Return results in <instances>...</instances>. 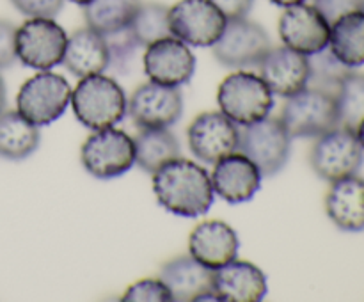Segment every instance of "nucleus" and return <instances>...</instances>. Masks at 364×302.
I'll use <instances>...</instances> for the list:
<instances>
[{"instance_id":"nucleus-19","label":"nucleus","mask_w":364,"mask_h":302,"mask_svg":"<svg viewBox=\"0 0 364 302\" xmlns=\"http://www.w3.org/2000/svg\"><path fill=\"white\" fill-rule=\"evenodd\" d=\"M240 240L230 224L224 220H205L192 230L188 252L201 265L215 270L237 258Z\"/></svg>"},{"instance_id":"nucleus-25","label":"nucleus","mask_w":364,"mask_h":302,"mask_svg":"<svg viewBox=\"0 0 364 302\" xmlns=\"http://www.w3.org/2000/svg\"><path fill=\"white\" fill-rule=\"evenodd\" d=\"M135 163L146 173H155L167 160L180 156V144L169 128H141L134 139Z\"/></svg>"},{"instance_id":"nucleus-29","label":"nucleus","mask_w":364,"mask_h":302,"mask_svg":"<svg viewBox=\"0 0 364 302\" xmlns=\"http://www.w3.org/2000/svg\"><path fill=\"white\" fill-rule=\"evenodd\" d=\"M309 60V87L322 89V91L333 92L336 95L338 87L343 82V78L347 77L352 71V68L345 66L333 52L331 48L320 50V52L308 55Z\"/></svg>"},{"instance_id":"nucleus-8","label":"nucleus","mask_w":364,"mask_h":302,"mask_svg":"<svg viewBox=\"0 0 364 302\" xmlns=\"http://www.w3.org/2000/svg\"><path fill=\"white\" fill-rule=\"evenodd\" d=\"M70 102L71 87L66 78L46 70L21 85L16 96V109L36 126H45L59 119Z\"/></svg>"},{"instance_id":"nucleus-12","label":"nucleus","mask_w":364,"mask_h":302,"mask_svg":"<svg viewBox=\"0 0 364 302\" xmlns=\"http://www.w3.org/2000/svg\"><path fill=\"white\" fill-rule=\"evenodd\" d=\"M187 137L196 158L205 163H215L238 151L240 130L223 112H203L191 123Z\"/></svg>"},{"instance_id":"nucleus-16","label":"nucleus","mask_w":364,"mask_h":302,"mask_svg":"<svg viewBox=\"0 0 364 302\" xmlns=\"http://www.w3.org/2000/svg\"><path fill=\"white\" fill-rule=\"evenodd\" d=\"M258 70L270 91L283 98L297 95L309 84L308 55L290 50L288 46L270 48L258 64Z\"/></svg>"},{"instance_id":"nucleus-20","label":"nucleus","mask_w":364,"mask_h":302,"mask_svg":"<svg viewBox=\"0 0 364 302\" xmlns=\"http://www.w3.org/2000/svg\"><path fill=\"white\" fill-rule=\"evenodd\" d=\"M160 279L167 284L173 301L192 302L215 298L213 270L188 256H176L162 266ZM217 301V298H215Z\"/></svg>"},{"instance_id":"nucleus-30","label":"nucleus","mask_w":364,"mask_h":302,"mask_svg":"<svg viewBox=\"0 0 364 302\" xmlns=\"http://www.w3.org/2000/svg\"><path fill=\"white\" fill-rule=\"evenodd\" d=\"M103 38H105L107 46H109V68L116 70L117 73H124V71L130 68L132 59H134L135 55V50L141 45L135 41V38L132 36L128 27L121 28V31L117 32H112V34H105Z\"/></svg>"},{"instance_id":"nucleus-28","label":"nucleus","mask_w":364,"mask_h":302,"mask_svg":"<svg viewBox=\"0 0 364 302\" xmlns=\"http://www.w3.org/2000/svg\"><path fill=\"white\" fill-rule=\"evenodd\" d=\"M334 96L340 114V126L355 131L364 119V75L350 71Z\"/></svg>"},{"instance_id":"nucleus-4","label":"nucleus","mask_w":364,"mask_h":302,"mask_svg":"<svg viewBox=\"0 0 364 302\" xmlns=\"http://www.w3.org/2000/svg\"><path fill=\"white\" fill-rule=\"evenodd\" d=\"M217 102L224 116L245 126L269 116L274 107V92L259 75L237 71L219 85Z\"/></svg>"},{"instance_id":"nucleus-37","label":"nucleus","mask_w":364,"mask_h":302,"mask_svg":"<svg viewBox=\"0 0 364 302\" xmlns=\"http://www.w3.org/2000/svg\"><path fill=\"white\" fill-rule=\"evenodd\" d=\"M6 109V85H4L2 77H0V112Z\"/></svg>"},{"instance_id":"nucleus-23","label":"nucleus","mask_w":364,"mask_h":302,"mask_svg":"<svg viewBox=\"0 0 364 302\" xmlns=\"http://www.w3.org/2000/svg\"><path fill=\"white\" fill-rule=\"evenodd\" d=\"M329 48L345 66H364V11H352L331 23Z\"/></svg>"},{"instance_id":"nucleus-1","label":"nucleus","mask_w":364,"mask_h":302,"mask_svg":"<svg viewBox=\"0 0 364 302\" xmlns=\"http://www.w3.org/2000/svg\"><path fill=\"white\" fill-rule=\"evenodd\" d=\"M153 190L167 212L188 219L208 212L215 198L205 167L181 156L167 160L153 173Z\"/></svg>"},{"instance_id":"nucleus-18","label":"nucleus","mask_w":364,"mask_h":302,"mask_svg":"<svg viewBox=\"0 0 364 302\" xmlns=\"http://www.w3.org/2000/svg\"><path fill=\"white\" fill-rule=\"evenodd\" d=\"M267 291V276L255 263L235 258L213 270V295L217 301L259 302Z\"/></svg>"},{"instance_id":"nucleus-24","label":"nucleus","mask_w":364,"mask_h":302,"mask_svg":"<svg viewBox=\"0 0 364 302\" xmlns=\"http://www.w3.org/2000/svg\"><path fill=\"white\" fill-rule=\"evenodd\" d=\"M39 146V130L18 110L0 112V156L23 160Z\"/></svg>"},{"instance_id":"nucleus-3","label":"nucleus","mask_w":364,"mask_h":302,"mask_svg":"<svg viewBox=\"0 0 364 302\" xmlns=\"http://www.w3.org/2000/svg\"><path fill=\"white\" fill-rule=\"evenodd\" d=\"M291 139H316L340 126L336 96L316 87H306L287 98L281 114Z\"/></svg>"},{"instance_id":"nucleus-34","label":"nucleus","mask_w":364,"mask_h":302,"mask_svg":"<svg viewBox=\"0 0 364 302\" xmlns=\"http://www.w3.org/2000/svg\"><path fill=\"white\" fill-rule=\"evenodd\" d=\"M14 38H16L14 25L0 20V70L13 66L14 60L18 59Z\"/></svg>"},{"instance_id":"nucleus-14","label":"nucleus","mask_w":364,"mask_h":302,"mask_svg":"<svg viewBox=\"0 0 364 302\" xmlns=\"http://www.w3.org/2000/svg\"><path fill=\"white\" fill-rule=\"evenodd\" d=\"M279 36L290 50L313 55L329 46L331 23L315 6L295 4L281 14Z\"/></svg>"},{"instance_id":"nucleus-15","label":"nucleus","mask_w":364,"mask_h":302,"mask_svg":"<svg viewBox=\"0 0 364 302\" xmlns=\"http://www.w3.org/2000/svg\"><path fill=\"white\" fill-rule=\"evenodd\" d=\"M144 71L149 80L171 87L188 84L196 71V57L181 39L174 36L146 46Z\"/></svg>"},{"instance_id":"nucleus-6","label":"nucleus","mask_w":364,"mask_h":302,"mask_svg":"<svg viewBox=\"0 0 364 302\" xmlns=\"http://www.w3.org/2000/svg\"><path fill=\"white\" fill-rule=\"evenodd\" d=\"M291 135L277 117H263L262 121L240 128L238 151L251 158L262 176H274L288 162Z\"/></svg>"},{"instance_id":"nucleus-22","label":"nucleus","mask_w":364,"mask_h":302,"mask_svg":"<svg viewBox=\"0 0 364 302\" xmlns=\"http://www.w3.org/2000/svg\"><path fill=\"white\" fill-rule=\"evenodd\" d=\"M110 55L105 38L92 28H78L68 38L63 64L78 78L100 75L109 68Z\"/></svg>"},{"instance_id":"nucleus-39","label":"nucleus","mask_w":364,"mask_h":302,"mask_svg":"<svg viewBox=\"0 0 364 302\" xmlns=\"http://www.w3.org/2000/svg\"><path fill=\"white\" fill-rule=\"evenodd\" d=\"M71 2L78 4V6H85V4H89V2H91V0H71Z\"/></svg>"},{"instance_id":"nucleus-7","label":"nucleus","mask_w":364,"mask_h":302,"mask_svg":"<svg viewBox=\"0 0 364 302\" xmlns=\"http://www.w3.org/2000/svg\"><path fill=\"white\" fill-rule=\"evenodd\" d=\"M309 162L322 180L333 183L359 173L364 162V149L354 130L336 126L315 139Z\"/></svg>"},{"instance_id":"nucleus-21","label":"nucleus","mask_w":364,"mask_h":302,"mask_svg":"<svg viewBox=\"0 0 364 302\" xmlns=\"http://www.w3.org/2000/svg\"><path fill=\"white\" fill-rule=\"evenodd\" d=\"M326 210L340 230L350 233L364 231V178L352 174L333 181L327 192Z\"/></svg>"},{"instance_id":"nucleus-13","label":"nucleus","mask_w":364,"mask_h":302,"mask_svg":"<svg viewBox=\"0 0 364 302\" xmlns=\"http://www.w3.org/2000/svg\"><path fill=\"white\" fill-rule=\"evenodd\" d=\"M128 112L139 128H169L183 112V96L171 85L146 82L128 102Z\"/></svg>"},{"instance_id":"nucleus-32","label":"nucleus","mask_w":364,"mask_h":302,"mask_svg":"<svg viewBox=\"0 0 364 302\" xmlns=\"http://www.w3.org/2000/svg\"><path fill=\"white\" fill-rule=\"evenodd\" d=\"M11 2L28 18H55L64 6V0H11Z\"/></svg>"},{"instance_id":"nucleus-27","label":"nucleus","mask_w":364,"mask_h":302,"mask_svg":"<svg viewBox=\"0 0 364 302\" xmlns=\"http://www.w3.org/2000/svg\"><path fill=\"white\" fill-rule=\"evenodd\" d=\"M128 28L141 46H149L159 39L167 38L171 36L169 7L159 2H139Z\"/></svg>"},{"instance_id":"nucleus-11","label":"nucleus","mask_w":364,"mask_h":302,"mask_svg":"<svg viewBox=\"0 0 364 302\" xmlns=\"http://www.w3.org/2000/svg\"><path fill=\"white\" fill-rule=\"evenodd\" d=\"M228 18L212 0H180L169 7L171 36L192 46H213Z\"/></svg>"},{"instance_id":"nucleus-33","label":"nucleus","mask_w":364,"mask_h":302,"mask_svg":"<svg viewBox=\"0 0 364 302\" xmlns=\"http://www.w3.org/2000/svg\"><path fill=\"white\" fill-rule=\"evenodd\" d=\"M313 6L329 23L352 11H364V0H313Z\"/></svg>"},{"instance_id":"nucleus-10","label":"nucleus","mask_w":364,"mask_h":302,"mask_svg":"<svg viewBox=\"0 0 364 302\" xmlns=\"http://www.w3.org/2000/svg\"><path fill=\"white\" fill-rule=\"evenodd\" d=\"M212 48L213 55L223 66L244 70L258 66L272 48V43L262 25L249 21L247 18H237L228 20L223 36Z\"/></svg>"},{"instance_id":"nucleus-26","label":"nucleus","mask_w":364,"mask_h":302,"mask_svg":"<svg viewBox=\"0 0 364 302\" xmlns=\"http://www.w3.org/2000/svg\"><path fill=\"white\" fill-rule=\"evenodd\" d=\"M137 4V0H91L84 6L85 23L102 36L112 34L128 27Z\"/></svg>"},{"instance_id":"nucleus-38","label":"nucleus","mask_w":364,"mask_h":302,"mask_svg":"<svg viewBox=\"0 0 364 302\" xmlns=\"http://www.w3.org/2000/svg\"><path fill=\"white\" fill-rule=\"evenodd\" d=\"M355 135H358L359 142H361V146H363V149H364V119L361 121V124H359V126H358V130H355Z\"/></svg>"},{"instance_id":"nucleus-9","label":"nucleus","mask_w":364,"mask_h":302,"mask_svg":"<svg viewBox=\"0 0 364 302\" xmlns=\"http://www.w3.org/2000/svg\"><path fill=\"white\" fill-rule=\"evenodd\" d=\"M14 45L25 66L46 71L63 63L68 36L53 18H31L16 28Z\"/></svg>"},{"instance_id":"nucleus-35","label":"nucleus","mask_w":364,"mask_h":302,"mask_svg":"<svg viewBox=\"0 0 364 302\" xmlns=\"http://www.w3.org/2000/svg\"><path fill=\"white\" fill-rule=\"evenodd\" d=\"M228 20H237V18H245L249 11L252 9L255 0H212Z\"/></svg>"},{"instance_id":"nucleus-36","label":"nucleus","mask_w":364,"mask_h":302,"mask_svg":"<svg viewBox=\"0 0 364 302\" xmlns=\"http://www.w3.org/2000/svg\"><path fill=\"white\" fill-rule=\"evenodd\" d=\"M270 2L276 4V6L279 7H290V6H295V4L306 2V0H270Z\"/></svg>"},{"instance_id":"nucleus-5","label":"nucleus","mask_w":364,"mask_h":302,"mask_svg":"<svg viewBox=\"0 0 364 302\" xmlns=\"http://www.w3.org/2000/svg\"><path fill=\"white\" fill-rule=\"evenodd\" d=\"M82 166L98 180H112L123 176L135 163L134 139L117 128L95 130L80 149Z\"/></svg>"},{"instance_id":"nucleus-17","label":"nucleus","mask_w":364,"mask_h":302,"mask_svg":"<svg viewBox=\"0 0 364 302\" xmlns=\"http://www.w3.org/2000/svg\"><path fill=\"white\" fill-rule=\"evenodd\" d=\"M213 192L231 205H240L255 198L262 187V173L251 158L231 153L215 162L212 173Z\"/></svg>"},{"instance_id":"nucleus-31","label":"nucleus","mask_w":364,"mask_h":302,"mask_svg":"<svg viewBox=\"0 0 364 302\" xmlns=\"http://www.w3.org/2000/svg\"><path fill=\"white\" fill-rule=\"evenodd\" d=\"M127 302H167L173 301L169 288L162 279H142L132 284L123 295Z\"/></svg>"},{"instance_id":"nucleus-2","label":"nucleus","mask_w":364,"mask_h":302,"mask_svg":"<svg viewBox=\"0 0 364 302\" xmlns=\"http://www.w3.org/2000/svg\"><path fill=\"white\" fill-rule=\"evenodd\" d=\"M70 103L77 119L91 130L114 126L128 112L123 87L102 73L80 78L75 91H71Z\"/></svg>"}]
</instances>
